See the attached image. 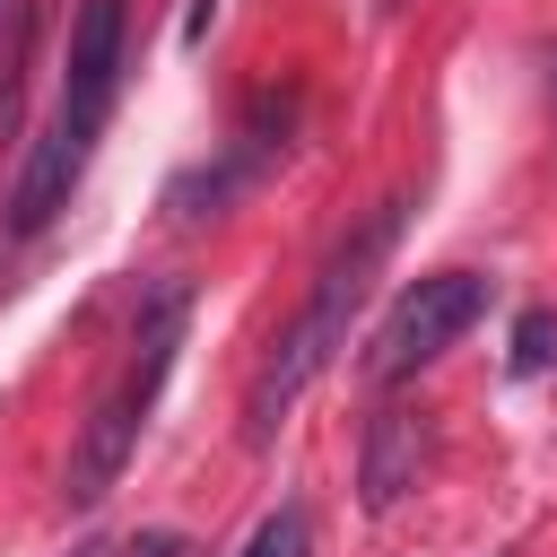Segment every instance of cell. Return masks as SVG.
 Returning <instances> with one entry per match:
<instances>
[{
	"label": "cell",
	"instance_id": "6da1fadb",
	"mask_svg": "<svg viewBox=\"0 0 557 557\" xmlns=\"http://www.w3.org/2000/svg\"><path fill=\"white\" fill-rule=\"evenodd\" d=\"M122 35H131V9H122V0H78V17H70V52H61L52 122H44V139L26 148L17 183H9V235H17V244L44 235V226L70 209V191L87 183L96 139H104L113 96H122Z\"/></svg>",
	"mask_w": 557,
	"mask_h": 557
},
{
	"label": "cell",
	"instance_id": "7a4b0ae2",
	"mask_svg": "<svg viewBox=\"0 0 557 557\" xmlns=\"http://www.w3.org/2000/svg\"><path fill=\"white\" fill-rule=\"evenodd\" d=\"M400 218H409V200H383L331 261H322V278H313V296L287 313V331L270 339V357H261V374H252V392H244V444L261 453L278 426H287V409L322 383V366L348 348V331H357V313L374 305V278H383V261H392V244H400Z\"/></svg>",
	"mask_w": 557,
	"mask_h": 557
},
{
	"label": "cell",
	"instance_id": "3957f363",
	"mask_svg": "<svg viewBox=\"0 0 557 557\" xmlns=\"http://www.w3.org/2000/svg\"><path fill=\"white\" fill-rule=\"evenodd\" d=\"M183 322H191V287H183V278L148 287V305H139V322H131V357L113 366V383L96 392V409H87V426H78V444H70V470H61V505H70V513H96V505L122 487V470H131L148 418H157V392H165V374H174V357H183Z\"/></svg>",
	"mask_w": 557,
	"mask_h": 557
},
{
	"label": "cell",
	"instance_id": "277c9868",
	"mask_svg": "<svg viewBox=\"0 0 557 557\" xmlns=\"http://www.w3.org/2000/svg\"><path fill=\"white\" fill-rule=\"evenodd\" d=\"M487 296H496L487 270H426V278H409V287L392 296V313L374 322V339H366V383H374V392H400L409 374H426V366L487 313Z\"/></svg>",
	"mask_w": 557,
	"mask_h": 557
},
{
	"label": "cell",
	"instance_id": "5b68a950",
	"mask_svg": "<svg viewBox=\"0 0 557 557\" xmlns=\"http://www.w3.org/2000/svg\"><path fill=\"white\" fill-rule=\"evenodd\" d=\"M418 470H426V418L400 409V400H383V409L366 418V461H357L366 513H392V505L418 487Z\"/></svg>",
	"mask_w": 557,
	"mask_h": 557
},
{
	"label": "cell",
	"instance_id": "8992f818",
	"mask_svg": "<svg viewBox=\"0 0 557 557\" xmlns=\"http://www.w3.org/2000/svg\"><path fill=\"white\" fill-rule=\"evenodd\" d=\"M235 557H313V513L287 496L278 513H261V522H252V540H244Z\"/></svg>",
	"mask_w": 557,
	"mask_h": 557
},
{
	"label": "cell",
	"instance_id": "52a82bcc",
	"mask_svg": "<svg viewBox=\"0 0 557 557\" xmlns=\"http://www.w3.org/2000/svg\"><path fill=\"white\" fill-rule=\"evenodd\" d=\"M505 366H513V374H548V366H557V313H548V305H531V313L513 322V357H505Z\"/></svg>",
	"mask_w": 557,
	"mask_h": 557
},
{
	"label": "cell",
	"instance_id": "ba28073f",
	"mask_svg": "<svg viewBox=\"0 0 557 557\" xmlns=\"http://www.w3.org/2000/svg\"><path fill=\"white\" fill-rule=\"evenodd\" d=\"M113 557H191V540H183V531H139V540H122Z\"/></svg>",
	"mask_w": 557,
	"mask_h": 557
},
{
	"label": "cell",
	"instance_id": "9c48e42d",
	"mask_svg": "<svg viewBox=\"0 0 557 557\" xmlns=\"http://www.w3.org/2000/svg\"><path fill=\"white\" fill-rule=\"evenodd\" d=\"M209 17H218V0H191V17H183V44H200V35H209Z\"/></svg>",
	"mask_w": 557,
	"mask_h": 557
},
{
	"label": "cell",
	"instance_id": "30bf717a",
	"mask_svg": "<svg viewBox=\"0 0 557 557\" xmlns=\"http://www.w3.org/2000/svg\"><path fill=\"white\" fill-rule=\"evenodd\" d=\"M78 557H113V548H104V540H96V548H78Z\"/></svg>",
	"mask_w": 557,
	"mask_h": 557
},
{
	"label": "cell",
	"instance_id": "8fae6325",
	"mask_svg": "<svg viewBox=\"0 0 557 557\" xmlns=\"http://www.w3.org/2000/svg\"><path fill=\"white\" fill-rule=\"evenodd\" d=\"M548 96H557V52H548Z\"/></svg>",
	"mask_w": 557,
	"mask_h": 557
},
{
	"label": "cell",
	"instance_id": "7c38bea8",
	"mask_svg": "<svg viewBox=\"0 0 557 557\" xmlns=\"http://www.w3.org/2000/svg\"><path fill=\"white\" fill-rule=\"evenodd\" d=\"M374 9H400V0H374Z\"/></svg>",
	"mask_w": 557,
	"mask_h": 557
}]
</instances>
